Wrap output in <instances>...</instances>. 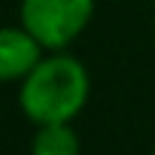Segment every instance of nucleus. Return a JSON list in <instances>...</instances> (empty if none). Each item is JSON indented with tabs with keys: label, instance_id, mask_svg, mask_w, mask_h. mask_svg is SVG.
I'll list each match as a JSON object with an SVG mask.
<instances>
[{
	"label": "nucleus",
	"instance_id": "f257e3e1",
	"mask_svg": "<svg viewBox=\"0 0 155 155\" xmlns=\"http://www.w3.org/2000/svg\"><path fill=\"white\" fill-rule=\"evenodd\" d=\"M92 78L81 58L66 49L46 52L35 69L17 83V106L23 118L40 124H72L89 104Z\"/></svg>",
	"mask_w": 155,
	"mask_h": 155
},
{
	"label": "nucleus",
	"instance_id": "f03ea898",
	"mask_svg": "<svg viewBox=\"0 0 155 155\" xmlns=\"http://www.w3.org/2000/svg\"><path fill=\"white\" fill-rule=\"evenodd\" d=\"M17 15L46 52H58L86 32L95 17V0H20Z\"/></svg>",
	"mask_w": 155,
	"mask_h": 155
},
{
	"label": "nucleus",
	"instance_id": "7ed1b4c3",
	"mask_svg": "<svg viewBox=\"0 0 155 155\" xmlns=\"http://www.w3.org/2000/svg\"><path fill=\"white\" fill-rule=\"evenodd\" d=\"M46 55L26 26H0V83H20Z\"/></svg>",
	"mask_w": 155,
	"mask_h": 155
},
{
	"label": "nucleus",
	"instance_id": "20e7f679",
	"mask_svg": "<svg viewBox=\"0 0 155 155\" xmlns=\"http://www.w3.org/2000/svg\"><path fill=\"white\" fill-rule=\"evenodd\" d=\"M29 147L35 155H75L81 150V138L72 124H40L35 127Z\"/></svg>",
	"mask_w": 155,
	"mask_h": 155
}]
</instances>
